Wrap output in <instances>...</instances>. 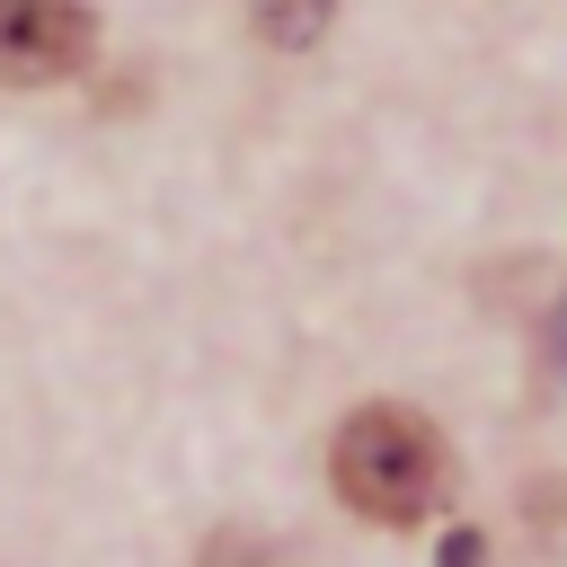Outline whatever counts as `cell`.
I'll use <instances>...</instances> for the list:
<instances>
[{"instance_id":"8992f818","label":"cell","mask_w":567,"mask_h":567,"mask_svg":"<svg viewBox=\"0 0 567 567\" xmlns=\"http://www.w3.org/2000/svg\"><path fill=\"white\" fill-rule=\"evenodd\" d=\"M549 363L567 372V301H558V328H549Z\"/></svg>"},{"instance_id":"5b68a950","label":"cell","mask_w":567,"mask_h":567,"mask_svg":"<svg viewBox=\"0 0 567 567\" xmlns=\"http://www.w3.org/2000/svg\"><path fill=\"white\" fill-rule=\"evenodd\" d=\"M443 567H487V540H478V532H452V540H443Z\"/></svg>"},{"instance_id":"277c9868","label":"cell","mask_w":567,"mask_h":567,"mask_svg":"<svg viewBox=\"0 0 567 567\" xmlns=\"http://www.w3.org/2000/svg\"><path fill=\"white\" fill-rule=\"evenodd\" d=\"M195 567H292V549L284 540H266V532H248V523H230V532H213L204 540V558Z\"/></svg>"},{"instance_id":"3957f363","label":"cell","mask_w":567,"mask_h":567,"mask_svg":"<svg viewBox=\"0 0 567 567\" xmlns=\"http://www.w3.org/2000/svg\"><path fill=\"white\" fill-rule=\"evenodd\" d=\"M328 9H337V0H248L257 35H266L275 53H301V44H319V35H328Z\"/></svg>"},{"instance_id":"6da1fadb","label":"cell","mask_w":567,"mask_h":567,"mask_svg":"<svg viewBox=\"0 0 567 567\" xmlns=\"http://www.w3.org/2000/svg\"><path fill=\"white\" fill-rule=\"evenodd\" d=\"M328 478H337V505H346V514H363V523H381V532H408V523H425V514L452 496V452H443V434H434L416 408L372 399V408H354V416L337 425Z\"/></svg>"},{"instance_id":"7a4b0ae2","label":"cell","mask_w":567,"mask_h":567,"mask_svg":"<svg viewBox=\"0 0 567 567\" xmlns=\"http://www.w3.org/2000/svg\"><path fill=\"white\" fill-rule=\"evenodd\" d=\"M97 18L89 0H0V89H53L89 71Z\"/></svg>"}]
</instances>
